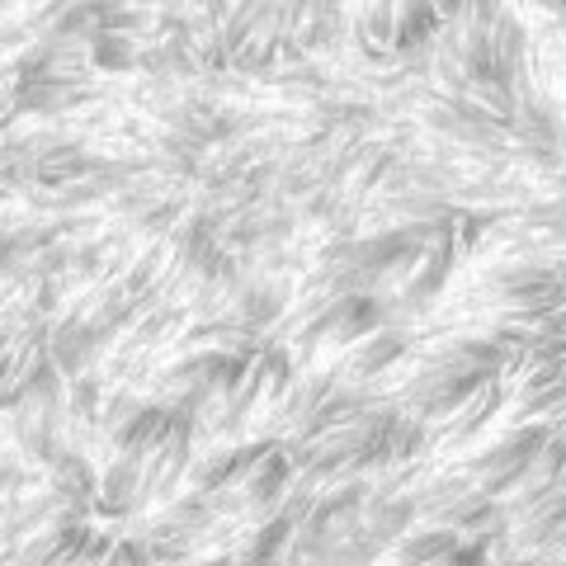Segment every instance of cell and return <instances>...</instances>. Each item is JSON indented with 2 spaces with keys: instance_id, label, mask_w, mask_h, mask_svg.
I'll return each mask as SVG.
<instances>
[{
  "instance_id": "1",
  "label": "cell",
  "mask_w": 566,
  "mask_h": 566,
  "mask_svg": "<svg viewBox=\"0 0 566 566\" xmlns=\"http://www.w3.org/2000/svg\"><path fill=\"white\" fill-rule=\"evenodd\" d=\"M401 354V335H368V340L359 345V354H354V368L359 374H374V368H387Z\"/></svg>"
}]
</instances>
